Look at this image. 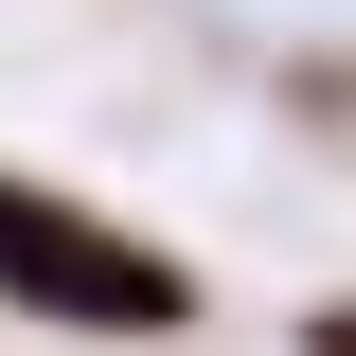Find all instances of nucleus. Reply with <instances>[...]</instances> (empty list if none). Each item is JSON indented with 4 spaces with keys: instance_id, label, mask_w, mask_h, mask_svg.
Instances as JSON below:
<instances>
[{
    "instance_id": "nucleus-1",
    "label": "nucleus",
    "mask_w": 356,
    "mask_h": 356,
    "mask_svg": "<svg viewBox=\"0 0 356 356\" xmlns=\"http://www.w3.org/2000/svg\"><path fill=\"white\" fill-rule=\"evenodd\" d=\"M0 303L18 321H89V339H178L196 285H178V250L72 214V196H36V178H0Z\"/></svg>"
}]
</instances>
